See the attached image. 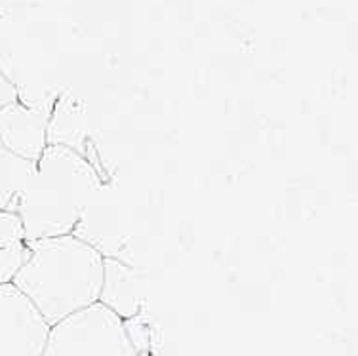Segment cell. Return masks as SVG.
<instances>
[{
    "mask_svg": "<svg viewBox=\"0 0 358 356\" xmlns=\"http://www.w3.org/2000/svg\"><path fill=\"white\" fill-rule=\"evenodd\" d=\"M71 234L86 242L103 257H115L120 252L124 234L120 212L109 187L101 185V189L94 194V199L86 204Z\"/></svg>",
    "mask_w": 358,
    "mask_h": 356,
    "instance_id": "cell-5",
    "label": "cell"
},
{
    "mask_svg": "<svg viewBox=\"0 0 358 356\" xmlns=\"http://www.w3.org/2000/svg\"><path fill=\"white\" fill-rule=\"evenodd\" d=\"M97 303L105 305L122 320L136 318L143 305V292L138 273L118 257H105L103 282Z\"/></svg>",
    "mask_w": 358,
    "mask_h": 356,
    "instance_id": "cell-7",
    "label": "cell"
},
{
    "mask_svg": "<svg viewBox=\"0 0 358 356\" xmlns=\"http://www.w3.org/2000/svg\"><path fill=\"white\" fill-rule=\"evenodd\" d=\"M50 328L14 284L0 286V356H42Z\"/></svg>",
    "mask_w": 358,
    "mask_h": 356,
    "instance_id": "cell-4",
    "label": "cell"
},
{
    "mask_svg": "<svg viewBox=\"0 0 358 356\" xmlns=\"http://www.w3.org/2000/svg\"><path fill=\"white\" fill-rule=\"evenodd\" d=\"M50 111L33 109L15 101L0 111V141L15 157L38 162L46 151Z\"/></svg>",
    "mask_w": 358,
    "mask_h": 356,
    "instance_id": "cell-6",
    "label": "cell"
},
{
    "mask_svg": "<svg viewBox=\"0 0 358 356\" xmlns=\"http://www.w3.org/2000/svg\"><path fill=\"white\" fill-rule=\"evenodd\" d=\"M17 101V90L14 88V84L8 80L6 76L0 73V111Z\"/></svg>",
    "mask_w": 358,
    "mask_h": 356,
    "instance_id": "cell-12",
    "label": "cell"
},
{
    "mask_svg": "<svg viewBox=\"0 0 358 356\" xmlns=\"http://www.w3.org/2000/svg\"><path fill=\"white\" fill-rule=\"evenodd\" d=\"M35 162H29L8 151L0 141V210L15 212L23 187L35 171Z\"/></svg>",
    "mask_w": 358,
    "mask_h": 356,
    "instance_id": "cell-9",
    "label": "cell"
},
{
    "mask_svg": "<svg viewBox=\"0 0 358 356\" xmlns=\"http://www.w3.org/2000/svg\"><path fill=\"white\" fill-rule=\"evenodd\" d=\"M42 356H139L126 320L94 303L50 328Z\"/></svg>",
    "mask_w": 358,
    "mask_h": 356,
    "instance_id": "cell-3",
    "label": "cell"
},
{
    "mask_svg": "<svg viewBox=\"0 0 358 356\" xmlns=\"http://www.w3.org/2000/svg\"><path fill=\"white\" fill-rule=\"evenodd\" d=\"M101 185L88 158L67 147L48 145L15 208L25 242L73 233L83 210Z\"/></svg>",
    "mask_w": 358,
    "mask_h": 356,
    "instance_id": "cell-2",
    "label": "cell"
},
{
    "mask_svg": "<svg viewBox=\"0 0 358 356\" xmlns=\"http://www.w3.org/2000/svg\"><path fill=\"white\" fill-rule=\"evenodd\" d=\"M20 240H25L20 215L15 212H2L0 210V246L20 242Z\"/></svg>",
    "mask_w": 358,
    "mask_h": 356,
    "instance_id": "cell-11",
    "label": "cell"
},
{
    "mask_svg": "<svg viewBox=\"0 0 358 356\" xmlns=\"http://www.w3.org/2000/svg\"><path fill=\"white\" fill-rule=\"evenodd\" d=\"M27 257L29 246L25 240L0 246V286L2 284H12L15 274L20 273V269L23 267Z\"/></svg>",
    "mask_w": 358,
    "mask_h": 356,
    "instance_id": "cell-10",
    "label": "cell"
},
{
    "mask_svg": "<svg viewBox=\"0 0 358 356\" xmlns=\"http://www.w3.org/2000/svg\"><path fill=\"white\" fill-rule=\"evenodd\" d=\"M29 257L12 280L50 326L99 301L105 257L73 234L27 242Z\"/></svg>",
    "mask_w": 358,
    "mask_h": 356,
    "instance_id": "cell-1",
    "label": "cell"
},
{
    "mask_svg": "<svg viewBox=\"0 0 358 356\" xmlns=\"http://www.w3.org/2000/svg\"><path fill=\"white\" fill-rule=\"evenodd\" d=\"M88 139V115L83 103L71 96H63L52 105L46 128L48 145L67 147L84 157V147Z\"/></svg>",
    "mask_w": 358,
    "mask_h": 356,
    "instance_id": "cell-8",
    "label": "cell"
}]
</instances>
